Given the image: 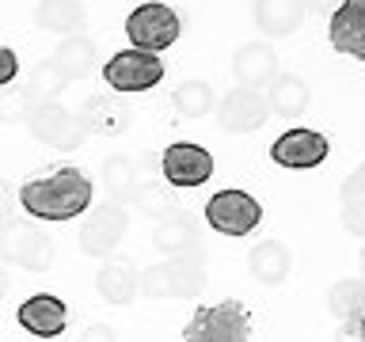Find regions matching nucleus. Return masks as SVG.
<instances>
[{
  "instance_id": "f704fd0d",
  "label": "nucleus",
  "mask_w": 365,
  "mask_h": 342,
  "mask_svg": "<svg viewBox=\"0 0 365 342\" xmlns=\"http://www.w3.org/2000/svg\"><path fill=\"white\" fill-rule=\"evenodd\" d=\"M8 285H11V278H8V270H4V262H0V301H4V293H8Z\"/></svg>"
},
{
  "instance_id": "dca6fc26",
  "label": "nucleus",
  "mask_w": 365,
  "mask_h": 342,
  "mask_svg": "<svg viewBox=\"0 0 365 342\" xmlns=\"http://www.w3.org/2000/svg\"><path fill=\"white\" fill-rule=\"evenodd\" d=\"M312 0H255V23L267 38H285L304 23Z\"/></svg>"
},
{
  "instance_id": "423d86ee",
  "label": "nucleus",
  "mask_w": 365,
  "mask_h": 342,
  "mask_svg": "<svg viewBox=\"0 0 365 342\" xmlns=\"http://www.w3.org/2000/svg\"><path fill=\"white\" fill-rule=\"evenodd\" d=\"M205 221L221 236H247L262 221V205L247 190H217L205 202Z\"/></svg>"
},
{
  "instance_id": "a211bd4d",
  "label": "nucleus",
  "mask_w": 365,
  "mask_h": 342,
  "mask_svg": "<svg viewBox=\"0 0 365 342\" xmlns=\"http://www.w3.org/2000/svg\"><path fill=\"white\" fill-rule=\"evenodd\" d=\"M137 281H141V270H137L130 259H114V262H107V266L96 274L99 296L107 304H114V308L133 304V296L141 293V289H137Z\"/></svg>"
},
{
  "instance_id": "a878e982",
  "label": "nucleus",
  "mask_w": 365,
  "mask_h": 342,
  "mask_svg": "<svg viewBox=\"0 0 365 342\" xmlns=\"http://www.w3.org/2000/svg\"><path fill=\"white\" fill-rule=\"evenodd\" d=\"M103 187L110 190L114 202L118 198L130 202L133 190H137V164L130 156H107L103 160Z\"/></svg>"
},
{
  "instance_id": "c9c22d12",
  "label": "nucleus",
  "mask_w": 365,
  "mask_h": 342,
  "mask_svg": "<svg viewBox=\"0 0 365 342\" xmlns=\"http://www.w3.org/2000/svg\"><path fill=\"white\" fill-rule=\"evenodd\" d=\"M361 270H365V251H361Z\"/></svg>"
},
{
  "instance_id": "b1692460",
  "label": "nucleus",
  "mask_w": 365,
  "mask_h": 342,
  "mask_svg": "<svg viewBox=\"0 0 365 342\" xmlns=\"http://www.w3.org/2000/svg\"><path fill=\"white\" fill-rule=\"evenodd\" d=\"M50 61L61 68L68 80H80V76H88V73H91V65H96V46L76 34V38H65L61 46H57Z\"/></svg>"
},
{
  "instance_id": "2f4dec72",
  "label": "nucleus",
  "mask_w": 365,
  "mask_h": 342,
  "mask_svg": "<svg viewBox=\"0 0 365 342\" xmlns=\"http://www.w3.org/2000/svg\"><path fill=\"white\" fill-rule=\"evenodd\" d=\"M16 76H19V57H16V50L0 46V88H8Z\"/></svg>"
},
{
  "instance_id": "f03ea898",
  "label": "nucleus",
  "mask_w": 365,
  "mask_h": 342,
  "mask_svg": "<svg viewBox=\"0 0 365 342\" xmlns=\"http://www.w3.org/2000/svg\"><path fill=\"white\" fill-rule=\"evenodd\" d=\"M182 342H251V316L240 301L202 304L182 327Z\"/></svg>"
},
{
  "instance_id": "6e6552de",
  "label": "nucleus",
  "mask_w": 365,
  "mask_h": 342,
  "mask_svg": "<svg viewBox=\"0 0 365 342\" xmlns=\"http://www.w3.org/2000/svg\"><path fill=\"white\" fill-rule=\"evenodd\" d=\"M27 130L34 141H42V145H50V148H61V152H73V148L84 145V125H80V118L73 110H65L61 103H53V99H46L38 103V107L31 110V118H27Z\"/></svg>"
},
{
  "instance_id": "2eb2a0df",
  "label": "nucleus",
  "mask_w": 365,
  "mask_h": 342,
  "mask_svg": "<svg viewBox=\"0 0 365 342\" xmlns=\"http://www.w3.org/2000/svg\"><path fill=\"white\" fill-rule=\"evenodd\" d=\"M16 319H19V327L31 331L34 338H57L68 323V308H65L61 296H53V293H34L19 304Z\"/></svg>"
},
{
  "instance_id": "bb28decb",
  "label": "nucleus",
  "mask_w": 365,
  "mask_h": 342,
  "mask_svg": "<svg viewBox=\"0 0 365 342\" xmlns=\"http://www.w3.org/2000/svg\"><path fill=\"white\" fill-rule=\"evenodd\" d=\"M68 84H73V80H68L53 61H42V65L31 73V84H27V88H31V95L38 99V103H46V99H57Z\"/></svg>"
},
{
  "instance_id": "ddd939ff",
  "label": "nucleus",
  "mask_w": 365,
  "mask_h": 342,
  "mask_svg": "<svg viewBox=\"0 0 365 342\" xmlns=\"http://www.w3.org/2000/svg\"><path fill=\"white\" fill-rule=\"evenodd\" d=\"M327 42L365 65V0H342L327 19Z\"/></svg>"
},
{
  "instance_id": "9b49d317",
  "label": "nucleus",
  "mask_w": 365,
  "mask_h": 342,
  "mask_svg": "<svg viewBox=\"0 0 365 342\" xmlns=\"http://www.w3.org/2000/svg\"><path fill=\"white\" fill-rule=\"evenodd\" d=\"M270 118V103L262 91H251V88H232L228 95H221L217 103V125L225 133H255L262 130Z\"/></svg>"
},
{
  "instance_id": "412c9836",
  "label": "nucleus",
  "mask_w": 365,
  "mask_h": 342,
  "mask_svg": "<svg viewBox=\"0 0 365 342\" xmlns=\"http://www.w3.org/2000/svg\"><path fill=\"white\" fill-rule=\"evenodd\" d=\"M270 110L282 114V118H301L312 103V88L304 84V76H293V73H278V80L270 84Z\"/></svg>"
},
{
  "instance_id": "9d476101",
  "label": "nucleus",
  "mask_w": 365,
  "mask_h": 342,
  "mask_svg": "<svg viewBox=\"0 0 365 342\" xmlns=\"http://www.w3.org/2000/svg\"><path fill=\"white\" fill-rule=\"evenodd\" d=\"M130 232V213L122 202H103L88 213V221L80 224V251L91 259L110 255L122 244V236Z\"/></svg>"
},
{
  "instance_id": "0eeeda50",
  "label": "nucleus",
  "mask_w": 365,
  "mask_h": 342,
  "mask_svg": "<svg viewBox=\"0 0 365 342\" xmlns=\"http://www.w3.org/2000/svg\"><path fill=\"white\" fill-rule=\"evenodd\" d=\"M164 61L156 53H145V50H122L114 53L107 65H103V80L122 91V95H133V91H148L164 80Z\"/></svg>"
},
{
  "instance_id": "5701e85b",
  "label": "nucleus",
  "mask_w": 365,
  "mask_h": 342,
  "mask_svg": "<svg viewBox=\"0 0 365 342\" xmlns=\"http://www.w3.org/2000/svg\"><path fill=\"white\" fill-rule=\"evenodd\" d=\"M327 312L342 319V323H350L354 316L365 312V281L361 278H342L327 289Z\"/></svg>"
},
{
  "instance_id": "f3484780",
  "label": "nucleus",
  "mask_w": 365,
  "mask_h": 342,
  "mask_svg": "<svg viewBox=\"0 0 365 342\" xmlns=\"http://www.w3.org/2000/svg\"><path fill=\"white\" fill-rule=\"evenodd\" d=\"M80 125L91 133H103V137H118L130 130V122H133V114L130 107H125L122 99H107V95H91L84 103V110L76 114Z\"/></svg>"
},
{
  "instance_id": "7c9ffc66",
  "label": "nucleus",
  "mask_w": 365,
  "mask_h": 342,
  "mask_svg": "<svg viewBox=\"0 0 365 342\" xmlns=\"http://www.w3.org/2000/svg\"><path fill=\"white\" fill-rule=\"evenodd\" d=\"M339 194H342V202H361L365 198V164H358L346 179H342V190Z\"/></svg>"
},
{
  "instance_id": "4468645a",
  "label": "nucleus",
  "mask_w": 365,
  "mask_h": 342,
  "mask_svg": "<svg viewBox=\"0 0 365 342\" xmlns=\"http://www.w3.org/2000/svg\"><path fill=\"white\" fill-rule=\"evenodd\" d=\"M232 76H236V88H251V91L270 88L278 80V53H274V46L267 42L240 46L232 57Z\"/></svg>"
},
{
  "instance_id": "6ab92c4d",
  "label": "nucleus",
  "mask_w": 365,
  "mask_h": 342,
  "mask_svg": "<svg viewBox=\"0 0 365 342\" xmlns=\"http://www.w3.org/2000/svg\"><path fill=\"white\" fill-rule=\"evenodd\" d=\"M153 244L156 251H164L168 259H179V255H198L202 239H198V228L187 213H175V217H164L153 232Z\"/></svg>"
},
{
  "instance_id": "f257e3e1",
  "label": "nucleus",
  "mask_w": 365,
  "mask_h": 342,
  "mask_svg": "<svg viewBox=\"0 0 365 342\" xmlns=\"http://www.w3.org/2000/svg\"><path fill=\"white\" fill-rule=\"evenodd\" d=\"M19 205L34 221H73L91 209V179L80 167H61L46 179H27L19 187Z\"/></svg>"
},
{
  "instance_id": "20e7f679",
  "label": "nucleus",
  "mask_w": 365,
  "mask_h": 342,
  "mask_svg": "<svg viewBox=\"0 0 365 342\" xmlns=\"http://www.w3.org/2000/svg\"><path fill=\"white\" fill-rule=\"evenodd\" d=\"M0 262L42 274L53 266V239L42 228H34L31 221L4 217V224H0Z\"/></svg>"
},
{
  "instance_id": "39448f33",
  "label": "nucleus",
  "mask_w": 365,
  "mask_h": 342,
  "mask_svg": "<svg viewBox=\"0 0 365 342\" xmlns=\"http://www.w3.org/2000/svg\"><path fill=\"white\" fill-rule=\"evenodd\" d=\"M137 289L145 296H198L205 293V266H202V251L198 255H179L164 259L156 266H148L137 281Z\"/></svg>"
},
{
  "instance_id": "cd10ccee",
  "label": "nucleus",
  "mask_w": 365,
  "mask_h": 342,
  "mask_svg": "<svg viewBox=\"0 0 365 342\" xmlns=\"http://www.w3.org/2000/svg\"><path fill=\"white\" fill-rule=\"evenodd\" d=\"M34 107H38V99L31 95L27 84H23V88H11L8 95H0V122H8V125L27 122Z\"/></svg>"
},
{
  "instance_id": "393cba45",
  "label": "nucleus",
  "mask_w": 365,
  "mask_h": 342,
  "mask_svg": "<svg viewBox=\"0 0 365 342\" xmlns=\"http://www.w3.org/2000/svg\"><path fill=\"white\" fill-rule=\"evenodd\" d=\"M213 88L205 84V80H182V84L171 91V107H175V114H182V118H205V114L213 110Z\"/></svg>"
},
{
  "instance_id": "c756f323",
  "label": "nucleus",
  "mask_w": 365,
  "mask_h": 342,
  "mask_svg": "<svg viewBox=\"0 0 365 342\" xmlns=\"http://www.w3.org/2000/svg\"><path fill=\"white\" fill-rule=\"evenodd\" d=\"M342 224H346V232L365 239V198L361 202H342Z\"/></svg>"
},
{
  "instance_id": "aec40b11",
  "label": "nucleus",
  "mask_w": 365,
  "mask_h": 342,
  "mask_svg": "<svg viewBox=\"0 0 365 342\" xmlns=\"http://www.w3.org/2000/svg\"><path fill=\"white\" fill-rule=\"evenodd\" d=\"M247 270L259 285H282L289 278V247L282 239H262V244L251 247Z\"/></svg>"
},
{
  "instance_id": "c85d7f7f",
  "label": "nucleus",
  "mask_w": 365,
  "mask_h": 342,
  "mask_svg": "<svg viewBox=\"0 0 365 342\" xmlns=\"http://www.w3.org/2000/svg\"><path fill=\"white\" fill-rule=\"evenodd\" d=\"M130 202H137L141 205L145 213H156L160 221H164V217H175L179 209H175V198H171V190H164V187H141V182H137V190H133V198Z\"/></svg>"
},
{
  "instance_id": "f8f14e48",
  "label": "nucleus",
  "mask_w": 365,
  "mask_h": 342,
  "mask_svg": "<svg viewBox=\"0 0 365 342\" xmlns=\"http://www.w3.org/2000/svg\"><path fill=\"white\" fill-rule=\"evenodd\" d=\"M331 145L324 133L316 130H285L278 141L270 145V160L285 171H308V167H319L327 160Z\"/></svg>"
},
{
  "instance_id": "7ed1b4c3",
  "label": "nucleus",
  "mask_w": 365,
  "mask_h": 342,
  "mask_svg": "<svg viewBox=\"0 0 365 342\" xmlns=\"http://www.w3.org/2000/svg\"><path fill=\"white\" fill-rule=\"evenodd\" d=\"M182 34V19L175 8L160 4V0H148V4L133 8L125 16V38L133 42V50H145V53H164L179 42Z\"/></svg>"
},
{
  "instance_id": "72a5a7b5",
  "label": "nucleus",
  "mask_w": 365,
  "mask_h": 342,
  "mask_svg": "<svg viewBox=\"0 0 365 342\" xmlns=\"http://www.w3.org/2000/svg\"><path fill=\"white\" fill-rule=\"evenodd\" d=\"M342 342H365V312L361 316H354L346 331H342Z\"/></svg>"
},
{
  "instance_id": "4be33fe9",
  "label": "nucleus",
  "mask_w": 365,
  "mask_h": 342,
  "mask_svg": "<svg viewBox=\"0 0 365 342\" xmlns=\"http://www.w3.org/2000/svg\"><path fill=\"white\" fill-rule=\"evenodd\" d=\"M34 23L53 34H76L84 27V8H80V0H38Z\"/></svg>"
},
{
  "instance_id": "473e14b6",
  "label": "nucleus",
  "mask_w": 365,
  "mask_h": 342,
  "mask_svg": "<svg viewBox=\"0 0 365 342\" xmlns=\"http://www.w3.org/2000/svg\"><path fill=\"white\" fill-rule=\"evenodd\" d=\"M80 342H118V335H114L110 323H91L84 335H80Z\"/></svg>"
},
{
  "instance_id": "1a4fd4ad",
  "label": "nucleus",
  "mask_w": 365,
  "mask_h": 342,
  "mask_svg": "<svg viewBox=\"0 0 365 342\" xmlns=\"http://www.w3.org/2000/svg\"><path fill=\"white\" fill-rule=\"evenodd\" d=\"M160 171H164L168 187H179V190L205 187L213 179V152L194 141H175L160 156Z\"/></svg>"
}]
</instances>
